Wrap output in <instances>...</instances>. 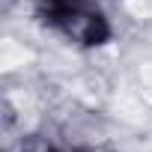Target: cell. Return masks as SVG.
Instances as JSON below:
<instances>
[{
	"label": "cell",
	"mask_w": 152,
	"mask_h": 152,
	"mask_svg": "<svg viewBox=\"0 0 152 152\" xmlns=\"http://www.w3.org/2000/svg\"><path fill=\"white\" fill-rule=\"evenodd\" d=\"M36 15L45 27L57 30L75 45H104L110 39V24L96 0H42Z\"/></svg>",
	"instance_id": "1"
}]
</instances>
